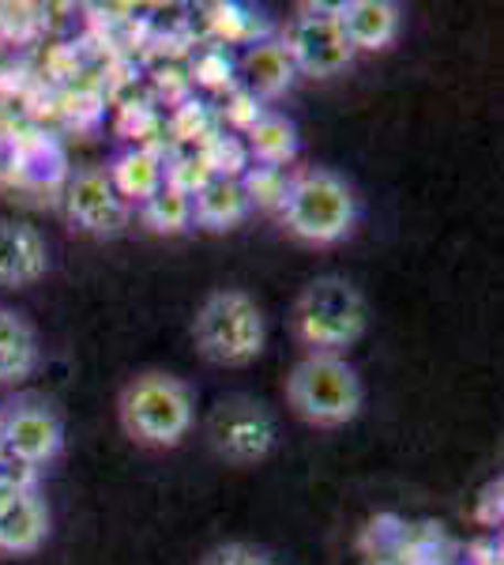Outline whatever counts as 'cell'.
Returning a JSON list of instances; mask_svg holds the SVG:
<instances>
[{
    "label": "cell",
    "mask_w": 504,
    "mask_h": 565,
    "mask_svg": "<svg viewBox=\"0 0 504 565\" xmlns=\"http://www.w3.org/2000/svg\"><path fill=\"white\" fill-rule=\"evenodd\" d=\"M192 415H196L192 388L167 370L136 373L117 396L121 430L143 449H178L192 430Z\"/></svg>",
    "instance_id": "1"
},
{
    "label": "cell",
    "mask_w": 504,
    "mask_h": 565,
    "mask_svg": "<svg viewBox=\"0 0 504 565\" xmlns=\"http://www.w3.org/2000/svg\"><path fill=\"white\" fill-rule=\"evenodd\" d=\"M369 306L362 290L343 276H320L298 295L290 309V328L305 354H343L365 335Z\"/></svg>",
    "instance_id": "2"
},
{
    "label": "cell",
    "mask_w": 504,
    "mask_h": 565,
    "mask_svg": "<svg viewBox=\"0 0 504 565\" xmlns=\"http://www.w3.org/2000/svg\"><path fill=\"white\" fill-rule=\"evenodd\" d=\"M287 404L301 423L335 430L362 415L365 385L343 354H301L287 373Z\"/></svg>",
    "instance_id": "3"
},
{
    "label": "cell",
    "mask_w": 504,
    "mask_h": 565,
    "mask_svg": "<svg viewBox=\"0 0 504 565\" xmlns=\"http://www.w3.org/2000/svg\"><path fill=\"white\" fill-rule=\"evenodd\" d=\"M287 234L309 245H335L354 231L357 223V196L335 170L313 167L290 178L287 200L279 207Z\"/></svg>",
    "instance_id": "4"
},
{
    "label": "cell",
    "mask_w": 504,
    "mask_h": 565,
    "mask_svg": "<svg viewBox=\"0 0 504 565\" xmlns=\"http://www.w3.org/2000/svg\"><path fill=\"white\" fill-rule=\"evenodd\" d=\"M192 340H196V351L215 366H249L264 351L268 324H264L256 298L230 287L204 298V306L192 317Z\"/></svg>",
    "instance_id": "5"
},
{
    "label": "cell",
    "mask_w": 504,
    "mask_h": 565,
    "mask_svg": "<svg viewBox=\"0 0 504 565\" xmlns=\"http://www.w3.org/2000/svg\"><path fill=\"white\" fill-rule=\"evenodd\" d=\"M275 418L260 399L253 396H226L207 415V445L218 460L234 468H253L275 449Z\"/></svg>",
    "instance_id": "6"
},
{
    "label": "cell",
    "mask_w": 504,
    "mask_h": 565,
    "mask_svg": "<svg viewBox=\"0 0 504 565\" xmlns=\"http://www.w3.org/2000/svg\"><path fill=\"white\" fill-rule=\"evenodd\" d=\"M279 42L294 61L298 76L328 79L339 76L354 61L351 42H346L343 26L335 20V8H313V12L294 15Z\"/></svg>",
    "instance_id": "7"
},
{
    "label": "cell",
    "mask_w": 504,
    "mask_h": 565,
    "mask_svg": "<svg viewBox=\"0 0 504 565\" xmlns=\"http://www.w3.org/2000/svg\"><path fill=\"white\" fill-rule=\"evenodd\" d=\"M0 445L12 463L45 468L64 449V423L45 399H12L0 412Z\"/></svg>",
    "instance_id": "8"
},
{
    "label": "cell",
    "mask_w": 504,
    "mask_h": 565,
    "mask_svg": "<svg viewBox=\"0 0 504 565\" xmlns=\"http://www.w3.org/2000/svg\"><path fill=\"white\" fill-rule=\"evenodd\" d=\"M64 212H68L76 231L90 238H117L132 223V207L109 185L106 167H84L64 185Z\"/></svg>",
    "instance_id": "9"
},
{
    "label": "cell",
    "mask_w": 504,
    "mask_h": 565,
    "mask_svg": "<svg viewBox=\"0 0 504 565\" xmlns=\"http://www.w3.org/2000/svg\"><path fill=\"white\" fill-rule=\"evenodd\" d=\"M50 271V245L42 231L20 218H0V287H34Z\"/></svg>",
    "instance_id": "10"
},
{
    "label": "cell",
    "mask_w": 504,
    "mask_h": 565,
    "mask_svg": "<svg viewBox=\"0 0 504 565\" xmlns=\"http://www.w3.org/2000/svg\"><path fill=\"white\" fill-rule=\"evenodd\" d=\"M234 65H237V87H245L253 98H260V103L287 95L298 79L294 61H290V53L282 50L279 39H260V42L245 45V53Z\"/></svg>",
    "instance_id": "11"
},
{
    "label": "cell",
    "mask_w": 504,
    "mask_h": 565,
    "mask_svg": "<svg viewBox=\"0 0 504 565\" xmlns=\"http://www.w3.org/2000/svg\"><path fill=\"white\" fill-rule=\"evenodd\" d=\"M335 20L354 53H377L399 39L403 12L392 0H346V4H335Z\"/></svg>",
    "instance_id": "12"
},
{
    "label": "cell",
    "mask_w": 504,
    "mask_h": 565,
    "mask_svg": "<svg viewBox=\"0 0 504 565\" xmlns=\"http://www.w3.org/2000/svg\"><path fill=\"white\" fill-rule=\"evenodd\" d=\"M109 185L125 200L128 207H140L143 200H151L167 185V159L148 143H132V148L117 151L114 162L106 167Z\"/></svg>",
    "instance_id": "13"
},
{
    "label": "cell",
    "mask_w": 504,
    "mask_h": 565,
    "mask_svg": "<svg viewBox=\"0 0 504 565\" xmlns=\"http://www.w3.org/2000/svg\"><path fill=\"white\" fill-rule=\"evenodd\" d=\"M242 143L249 151L253 167H275V170H287L301 151L298 125L287 114H275V109H264L256 117L249 129L242 132Z\"/></svg>",
    "instance_id": "14"
},
{
    "label": "cell",
    "mask_w": 504,
    "mask_h": 565,
    "mask_svg": "<svg viewBox=\"0 0 504 565\" xmlns=\"http://www.w3.org/2000/svg\"><path fill=\"white\" fill-rule=\"evenodd\" d=\"M39 332L23 313L0 306V385H23L39 370Z\"/></svg>",
    "instance_id": "15"
},
{
    "label": "cell",
    "mask_w": 504,
    "mask_h": 565,
    "mask_svg": "<svg viewBox=\"0 0 504 565\" xmlns=\"http://www.w3.org/2000/svg\"><path fill=\"white\" fill-rule=\"evenodd\" d=\"M249 200H245L242 185L234 178H207L204 185L192 193V223L204 231H234L237 223L249 218Z\"/></svg>",
    "instance_id": "16"
},
{
    "label": "cell",
    "mask_w": 504,
    "mask_h": 565,
    "mask_svg": "<svg viewBox=\"0 0 504 565\" xmlns=\"http://www.w3.org/2000/svg\"><path fill=\"white\" fill-rule=\"evenodd\" d=\"M50 535V509L34 494H20L0 513V554H34Z\"/></svg>",
    "instance_id": "17"
},
{
    "label": "cell",
    "mask_w": 504,
    "mask_h": 565,
    "mask_svg": "<svg viewBox=\"0 0 504 565\" xmlns=\"http://www.w3.org/2000/svg\"><path fill=\"white\" fill-rule=\"evenodd\" d=\"M140 223L148 226L151 234H167V238L185 234L192 226V200L181 193V189L162 185L151 200L140 204Z\"/></svg>",
    "instance_id": "18"
},
{
    "label": "cell",
    "mask_w": 504,
    "mask_h": 565,
    "mask_svg": "<svg viewBox=\"0 0 504 565\" xmlns=\"http://www.w3.org/2000/svg\"><path fill=\"white\" fill-rule=\"evenodd\" d=\"M196 154L204 159V167H207V174L211 178H242L245 170L253 167L249 162V151H245V143H242V136H234V132H211L204 143L196 148Z\"/></svg>",
    "instance_id": "19"
},
{
    "label": "cell",
    "mask_w": 504,
    "mask_h": 565,
    "mask_svg": "<svg viewBox=\"0 0 504 565\" xmlns=\"http://www.w3.org/2000/svg\"><path fill=\"white\" fill-rule=\"evenodd\" d=\"M237 185H242L249 207H260V212H279L282 200H287L290 174H287V170H275V167H249L242 178H237Z\"/></svg>",
    "instance_id": "20"
},
{
    "label": "cell",
    "mask_w": 504,
    "mask_h": 565,
    "mask_svg": "<svg viewBox=\"0 0 504 565\" xmlns=\"http://www.w3.org/2000/svg\"><path fill=\"white\" fill-rule=\"evenodd\" d=\"M170 132H173V140L196 143L200 148V143L215 132V114H211V106L204 98H185V103H178V109H173Z\"/></svg>",
    "instance_id": "21"
},
{
    "label": "cell",
    "mask_w": 504,
    "mask_h": 565,
    "mask_svg": "<svg viewBox=\"0 0 504 565\" xmlns=\"http://www.w3.org/2000/svg\"><path fill=\"white\" fill-rule=\"evenodd\" d=\"M192 84L211 87V90H230V87H237V65H234V57L223 50V45H207V50H200L196 61H192Z\"/></svg>",
    "instance_id": "22"
},
{
    "label": "cell",
    "mask_w": 504,
    "mask_h": 565,
    "mask_svg": "<svg viewBox=\"0 0 504 565\" xmlns=\"http://www.w3.org/2000/svg\"><path fill=\"white\" fill-rule=\"evenodd\" d=\"M211 23H215L218 39H223L226 45H253V42H260V39H256V31H264V20H260V15H242L234 4L215 8Z\"/></svg>",
    "instance_id": "23"
},
{
    "label": "cell",
    "mask_w": 504,
    "mask_h": 565,
    "mask_svg": "<svg viewBox=\"0 0 504 565\" xmlns=\"http://www.w3.org/2000/svg\"><path fill=\"white\" fill-rule=\"evenodd\" d=\"M200 565H275V562L268 551H260L253 543H223L215 551H207Z\"/></svg>",
    "instance_id": "24"
},
{
    "label": "cell",
    "mask_w": 504,
    "mask_h": 565,
    "mask_svg": "<svg viewBox=\"0 0 504 565\" xmlns=\"http://www.w3.org/2000/svg\"><path fill=\"white\" fill-rule=\"evenodd\" d=\"M260 114H264V103H260V98H253L245 87H230V103H226V109H223V121L230 125L234 136L249 129V125H253Z\"/></svg>",
    "instance_id": "25"
},
{
    "label": "cell",
    "mask_w": 504,
    "mask_h": 565,
    "mask_svg": "<svg viewBox=\"0 0 504 565\" xmlns=\"http://www.w3.org/2000/svg\"><path fill=\"white\" fill-rule=\"evenodd\" d=\"M23 468V463H20ZM31 471L34 468H23V471H15V463L8 460L4 468H0V513H4L8 505H12L20 494H31Z\"/></svg>",
    "instance_id": "26"
},
{
    "label": "cell",
    "mask_w": 504,
    "mask_h": 565,
    "mask_svg": "<svg viewBox=\"0 0 504 565\" xmlns=\"http://www.w3.org/2000/svg\"><path fill=\"white\" fill-rule=\"evenodd\" d=\"M8 463V452H4V445H0V468H4Z\"/></svg>",
    "instance_id": "27"
}]
</instances>
